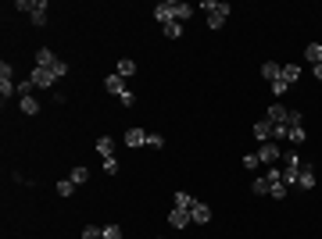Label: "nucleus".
<instances>
[{
	"label": "nucleus",
	"instance_id": "1",
	"mask_svg": "<svg viewBox=\"0 0 322 239\" xmlns=\"http://www.w3.org/2000/svg\"><path fill=\"white\" fill-rule=\"evenodd\" d=\"M175 11H179V0H161L158 7H154V18H158L161 25H168V22H175Z\"/></svg>",
	"mask_w": 322,
	"mask_h": 239
},
{
	"label": "nucleus",
	"instance_id": "2",
	"mask_svg": "<svg viewBox=\"0 0 322 239\" xmlns=\"http://www.w3.org/2000/svg\"><path fill=\"white\" fill-rule=\"evenodd\" d=\"M32 86H40V89H54V82H58V75L50 72V68H32Z\"/></svg>",
	"mask_w": 322,
	"mask_h": 239
},
{
	"label": "nucleus",
	"instance_id": "3",
	"mask_svg": "<svg viewBox=\"0 0 322 239\" xmlns=\"http://www.w3.org/2000/svg\"><path fill=\"white\" fill-rule=\"evenodd\" d=\"M315 182H319V178H315V168L305 161V164H301V175H297V189L308 193V189H315Z\"/></svg>",
	"mask_w": 322,
	"mask_h": 239
},
{
	"label": "nucleus",
	"instance_id": "4",
	"mask_svg": "<svg viewBox=\"0 0 322 239\" xmlns=\"http://www.w3.org/2000/svg\"><path fill=\"white\" fill-rule=\"evenodd\" d=\"M279 157H283V150H279L272 140H269V143H261V150H258V161H261V164H276Z\"/></svg>",
	"mask_w": 322,
	"mask_h": 239
},
{
	"label": "nucleus",
	"instance_id": "5",
	"mask_svg": "<svg viewBox=\"0 0 322 239\" xmlns=\"http://www.w3.org/2000/svg\"><path fill=\"white\" fill-rule=\"evenodd\" d=\"M229 11H233V7H229L226 0H219V11H215V14H208V29H222V25H226V14H229Z\"/></svg>",
	"mask_w": 322,
	"mask_h": 239
},
{
	"label": "nucleus",
	"instance_id": "6",
	"mask_svg": "<svg viewBox=\"0 0 322 239\" xmlns=\"http://www.w3.org/2000/svg\"><path fill=\"white\" fill-rule=\"evenodd\" d=\"M190 218H193V225H208V222H211V211H208V204H201V200H197V204L190 207Z\"/></svg>",
	"mask_w": 322,
	"mask_h": 239
},
{
	"label": "nucleus",
	"instance_id": "7",
	"mask_svg": "<svg viewBox=\"0 0 322 239\" xmlns=\"http://www.w3.org/2000/svg\"><path fill=\"white\" fill-rule=\"evenodd\" d=\"M54 65H58L54 50H50V47H40V50H36V68H54Z\"/></svg>",
	"mask_w": 322,
	"mask_h": 239
},
{
	"label": "nucleus",
	"instance_id": "8",
	"mask_svg": "<svg viewBox=\"0 0 322 239\" xmlns=\"http://www.w3.org/2000/svg\"><path fill=\"white\" fill-rule=\"evenodd\" d=\"M168 225H172V229H186V225H193V218H190V211H179V207H175V211L168 214Z\"/></svg>",
	"mask_w": 322,
	"mask_h": 239
},
{
	"label": "nucleus",
	"instance_id": "9",
	"mask_svg": "<svg viewBox=\"0 0 322 239\" xmlns=\"http://www.w3.org/2000/svg\"><path fill=\"white\" fill-rule=\"evenodd\" d=\"M261 75H265V82L272 86L276 79H283V65H276V61H265L261 65Z\"/></svg>",
	"mask_w": 322,
	"mask_h": 239
},
{
	"label": "nucleus",
	"instance_id": "10",
	"mask_svg": "<svg viewBox=\"0 0 322 239\" xmlns=\"http://www.w3.org/2000/svg\"><path fill=\"white\" fill-rule=\"evenodd\" d=\"M287 114H290V111H287V107H283V104H272V107H269V114H265V118H269V122H272V125H287Z\"/></svg>",
	"mask_w": 322,
	"mask_h": 239
},
{
	"label": "nucleus",
	"instance_id": "11",
	"mask_svg": "<svg viewBox=\"0 0 322 239\" xmlns=\"http://www.w3.org/2000/svg\"><path fill=\"white\" fill-rule=\"evenodd\" d=\"M254 140H258V143H269V140H272V122H269V118H261V122L254 125Z\"/></svg>",
	"mask_w": 322,
	"mask_h": 239
},
{
	"label": "nucleus",
	"instance_id": "12",
	"mask_svg": "<svg viewBox=\"0 0 322 239\" xmlns=\"http://www.w3.org/2000/svg\"><path fill=\"white\" fill-rule=\"evenodd\" d=\"M126 147H147V132L133 125V129L126 132Z\"/></svg>",
	"mask_w": 322,
	"mask_h": 239
},
{
	"label": "nucleus",
	"instance_id": "13",
	"mask_svg": "<svg viewBox=\"0 0 322 239\" xmlns=\"http://www.w3.org/2000/svg\"><path fill=\"white\" fill-rule=\"evenodd\" d=\"M115 75H122V79H129V75H136V61H133V57H122V61L115 65Z\"/></svg>",
	"mask_w": 322,
	"mask_h": 239
},
{
	"label": "nucleus",
	"instance_id": "14",
	"mask_svg": "<svg viewBox=\"0 0 322 239\" xmlns=\"http://www.w3.org/2000/svg\"><path fill=\"white\" fill-rule=\"evenodd\" d=\"M305 61L308 65H322V43H308L305 47Z\"/></svg>",
	"mask_w": 322,
	"mask_h": 239
},
{
	"label": "nucleus",
	"instance_id": "15",
	"mask_svg": "<svg viewBox=\"0 0 322 239\" xmlns=\"http://www.w3.org/2000/svg\"><path fill=\"white\" fill-rule=\"evenodd\" d=\"M29 14H32V22H36V25H47V0H36Z\"/></svg>",
	"mask_w": 322,
	"mask_h": 239
},
{
	"label": "nucleus",
	"instance_id": "16",
	"mask_svg": "<svg viewBox=\"0 0 322 239\" xmlns=\"http://www.w3.org/2000/svg\"><path fill=\"white\" fill-rule=\"evenodd\" d=\"M104 89H108V93H115V96H122V93H126L122 75H108V79H104Z\"/></svg>",
	"mask_w": 322,
	"mask_h": 239
},
{
	"label": "nucleus",
	"instance_id": "17",
	"mask_svg": "<svg viewBox=\"0 0 322 239\" xmlns=\"http://www.w3.org/2000/svg\"><path fill=\"white\" fill-rule=\"evenodd\" d=\"M97 154L115 157V140H111V136H100V140H97Z\"/></svg>",
	"mask_w": 322,
	"mask_h": 239
},
{
	"label": "nucleus",
	"instance_id": "18",
	"mask_svg": "<svg viewBox=\"0 0 322 239\" xmlns=\"http://www.w3.org/2000/svg\"><path fill=\"white\" fill-rule=\"evenodd\" d=\"M161 32L168 39H183V22H168V25H161Z\"/></svg>",
	"mask_w": 322,
	"mask_h": 239
},
{
	"label": "nucleus",
	"instance_id": "19",
	"mask_svg": "<svg viewBox=\"0 0 322 239\" xmlns=\"http://www.w3.org/2000/svg\"><path fill=\"white\" fill-rule=\"evenodd\" d=\"M287 193H290V186H287V182H269V196H272V200H283Z\"/></svg>",
	"mask_w": 322,
	"mask_h": 239
},
{
	"label": "nucleus",
	"instance_id": "20",
	"mask_svg": "<svg viewBox=\"0 0 322 239\" xmlns=\"http://www.w3.org/2000/svg\"><path fill=\"white\" fill-rule=\"evenodd\" d=\"M297 79H301V68H297V65H283V82L294 86Z\"/></svg>",
	"mask_w": 322,
	"mask_h": 239
},
{
	"label": "nucleus",
	"instance_id": "21",
	"mask_svg": "<svg viewBox=\"0 0 322 239\" xmlns=\"http://www.w3.org/2000/svg\"><path fill=\"white\" fill-rule=\"evenodd\" d=\"M22 114H40V100L36 96H22Z\"/></svg>",
	"mask_w": 322,
	"mask_h": 239
},
{
	"label": "nucleus",
	"instance_id": "22",
	"mask_svg": "<svg viewBox=\"0 0 322 239\" xmlns=\"http://www.w3.org/2000/svg\"><path fill=\"white\" fill-rule=\"evenodd\" d=\"M193 204H197V200H193V196H190V193H183V189H179V193H175V207H179V211H190V207H193Z\"/></svg>",
	"mask_w": 322,
	"mask_h": 239
},
{
	"label": "nucleus",
	"instance_id": "23",
	"mask_svg": "<svg viewBox=\"0 0 322 239\" xmlns=\"http://www.w3.org/2000/svg\"><path fill=\"white\" fill-rule=\"evenodd\" d=\"M68 178H72V182H76V186H82V182H90V168H72V175H68Z\"/></svg>",
	"mask_w": 322,
	"mask_h": 239
},
{
	"label": "nucleus",
	"instance_id": "24",
	"mask_svg": "<svg viewBox=\"0 0 322 239\" xmlns=\"http://www.w3.org/2000/svg\"><path fill=\"white\" fill-rule=\"evenodd\" d=\"M287 140H290L294 147H301V143L308 140V132H305V125H297V129H290V136H287Z\"/></svg>",
	"mask_w": 322,
	"mask_h": 239
},
{
	"label": "nucleus",
	"instance_id": "25",
	"mask_svg": "<svg viewBox=\"0 0 322 239\" xmlns=\"http://www.w3.org/2000/svg\"><path fill=\"white\" fill-rule=\"evenodd\" d=\"M72 193H76V182H72V178H61V182H58V196H65V200H68Z\"/></svg>",
	"mask_w": 322,
	"mask_h": 239
},
{
	"label": "nucleus",
	"instance_id": "26",
	"mask_svg": "<svg viewBox=\"0 0 322 239\" xmlns=\"http://www.w3.org/2000/svg\"><path fill=\"white\" fill-rule=\"evenodd\" d=\"M283 168H301V164H305V161H301V154H294V150H290V154H283Z\"/></svg>",
	"mask_w": 322,
	"mask_h": 239
},
{
	"label": "nucleus",
	"instance_id": "27",
	"mask_svg": "<svg viewBox=\"0 0 322 239\" xmlns=\"http://www.w3.org/2000/svg\"><path fill=\"white\" fill-rule=\"evenodd\" d=\"M251 193L265 196V193H269V178H251Z\"/></svg>",
	"mask_w": 322,
	"mask_h": 239
},
{
	"label": "nucleus",
	"instance_id": "28",
	"mask_svg": "<svg viewBox=\"0 0 322 239\" xmlns=\"http://www.w3.org/2000/svg\"><path fill=\"white\" fill-rule=\"evenodd\" d=\"M147 147H151V150H161V147H165V136H161V132H147Z\"/></svg>",
	"mask_w": 322,
	"mask_h": 239
},
{
	"label": "nucleus",
	"instance_id": "29",
	"mask_svg": "<svg viewBox=\"0 0 322 239\" xmlns=\"http://www.w3.org/2000/svg\"><path fill=\"white\" fill-rule=\"evenodd\" d=\"M82 239H104V229H97V225H86V229H82Z\"/></svg>",
	"mask_w": 322,
	"mask_h": 239
},
{
	"label": "nucleus",
	"instance_id": "30",
	"mask_svg": "<svg viewBox=\"0 0 322 239\" xmlns=\"http://www.w3.org/2000/svg\"><path fill=\"white\" fill-rule=\"evenodd\" d=\"M190 14H193V7H190V4H179V11H175V22H186Z\"/></svg>",
	"mask_w": 322,
	"mask_h": 239
},
{
	"label": "nucleus",
	"instance_id": "31",
	"mask_svg": "<svg viewBox=\"0 0 322 239\" xmlns=\"http://www.w3.org/2000/svg\"><path fill=\"white\" fill-rule=\"evenodd\" d=\"M301 122H305V114H301V111H290V114H287V125H290V129H297Z\"/></svg>",
	"mask_w": 322,
	"mask_h": 239
},
{
	"label": "nucleus",
	"instance_id": "32",
	"mask_svg": "<svg viewBox=\"0 0 322 239\" xmlns=\"http://www.w3.org/2000/svg\"><path fill=\"white\" fill-rule=\"evenodd\" d=\"M104 175H118V161L115 157H104Z\"/></svg>",
	"mask_w": 322,
	"mask_h": 239
},
{
	"label": "nucleus",
	"instance_id": "33",
	"mask_svg": "<svg viewBox=\"0 0 322 239\" xmlns=\"http://www.w3.org/2000/svg\"><path fill=\"white\" fill-rule=\"evenodd\" d=\"M258 164H261V161H258V154H243V168H247V171H254Z\"/></svg>",
	"mask_w": 322,
	"mask_h": 239
},
{
	"label": "nucleus",
	"instance_id": "34",
	"mask_svg": "<svg viewBox=\"0 0 322 239\" xmlns=\"http://www.w3.org/2000/svg\"><path fill=\"white\" fill-rule=\"evenodd\" d=\"M104 239H122V229L118 225H104Z\"/></svg>",
	"mask_w": 322,
	"mask_h": 239
},
{
	"label": "nucleus",
	"instance_id": "35",
	"mask_svg": "<svg viewBox=\"0 0 322 239\" xmlns=\"http://www.w3.org/2000/svg\"><path fill=\"white\" fill-rule=\"evenodd\" d=\"M50 72H54V75H58V79H65V75H68V65H65V61H61V57H58V65H54V68H50Z\"/></svg>",
	"mask_w": 322,
	"mask_h": 239
},
{
	"label": "nucleus",
	"instance_id": "36",
	"mask_svg": "<svg viewBox=\"0 0 322 239\" xmlns=\"http://www.w3.org/2000/svg\"><path fill=\"white\" fill-rule=\"evenodd\" d=\"M18 96H32V79L18 82Z\"/></svg>",
	"mask_w": 322,
	"mask_h": 239
},
{
	"label": "nucleus",
	"instance_id": "37",
	"mask_svg": "<svg viewBox=\"0 0 322 239\" xmlns=\"http://www.w3.org/2000/svg\"><path fill=\"white\" fill-rule=\"evenodd\" d=\"M118 100H122V107H133V104H136V93H129V89H126Z\"/></svg>",
	"mask_w": 322,
	"mask_h": 239
},
{
	"label": "nucleus",
	"instance_id": "38",
	"mask_svg": "<svg viewBox=\"0 0 322 239\" xmlns=\"http://www.w3.org/2000/svg\"><path fill=\"white\" fill-rule=\"evenodd\" d=\"M287 89H290V86H287V82H283V79H276V82H272V93H276V96H283Z\"/></svg>",
	"mask_w": 322,
	"mask_h": 239
},
{
	"label": "nucleus",
	"instance_id": "39",
	"mask_svg": "<svg viewBox=\"0 0 322 239\" xmlns=\"http://www.w3.org/2000/svg\"><path fill=\"white\" fill-rule=\"evenodd\" d=\"M201 11H208V14H215V11H219V0H204V4H201Z\"/></svg>",
	"mask_w": 322,
	"mask_h": 239
},
{
	"label": "nucleus",
	"instance_id": "40",
	"mask_svg": "<svg viewBox=\"0 0 322 239\" xmlns=\"http://www.w3.org/2000/svg\"><path fill=\"white\" fill-rule=\"evenodd\" d=\"M0 79H14V68H11V65H7V61H4V65H0Z\"/></svg>",
	"mask_w": 322,
	"mask_h": 239
},
{
	"label": "nucleus",
	"instance_id": "41",
	"mask_svg": "<svg viewBox=\"0 0 322 239\" xmlns=\"http://www.w3.org/2000/svg\"><path fill=\"white\" fill-rule=\"evenodd\" d=\"M312 75H315V79L322 82V65H312Z\"/></svg>",
	"mask_w": 322,
	"mask_h": 239
}]
</instances>
